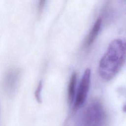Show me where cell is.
Wrapping results in <instances>:
<instances>
[{
  "mask_svg": "<svg viewBox=\"0 0 126 126\" xmlns=\"http://www.w3.org/2000/svg\"><path fill=\"white\" fill-rule=\"evenodd\" d=\"M125 59V43L121 39H114L100 61L98 72L100 77L105 81L113 79L124 65Z\"/></svg>",
  "mask_w": 126,
  "mask_h": 126,
  "instance_id": "6da1fadb",
  "label": "cell"
},
{
  "mask_svg": "<svg viewBox=\"0 0 126 126\" xmlns=\"http://www.w3.org/2000/svg\"><path fill=\"white\" fill-rule=\"evenodd\" d=\"M106 113L100 102L91 103L83 112L79 126H105Z\"/></svg>",
  "mask_w": 126,
  "mask_h": 126,
  "instance_id": "7a4b0ae2",
  "label": "cell"
},
{
  "mask_svg": "<svg viewBox=\"0 0 126 126\" xmlns=\"http://www.w3.org/2000/svg\"><path fill=\"white\" fill-rule=\"evenodd\" d=\"M91 75L90 69H86L79 85L77 92L75 94L73 101L75 110L79 109L86 101L91 84Z\"/></svg>",
  "mask_w": 126,
  "mask_h": 126,
  "instance_id": "3957f363",
  "label": "cell"
},
{
  "mask_svg": "<svg viewBox=\"0 0 126 126\" xmlns=\"http://www.w3.org/2000/svg\"><path fill=\"white\" fill-rule=\"evenodd\" d=\"M20 71L17 69L10 70L6 74L4 81V86L7 92H11L14 91L17 85Z\"/></svg>",
  "mask_w": 126,
  "mask_h": 126,
  "instance_id": "277c9868",
  "label": "cell"
},
{
  "mask_svg": "<svg viewBox=\"0 0 126 126\" xmlns=\"http://www.w3.org/2000/svg\"><path fill=\"white\" fill-rule=\"evenodd\" d=\"M102 23V19L101 17H98L94 24L93 27L90 31L88 36L86 38L84 43V46L86 47H89L95 41L98 36V33L100 30L101 26Z\"/></svg>",
  "mask_w": 126,
  "mask_h": 126,
  "instance_id": "5b68a950",
  "label": "cell"
},
{
  "mask_svg": "<svg viewBox=\"0 0 126 126\" xmlns=\"http://www.w3.org/2000/svg\"><path fill=\"white\" fill-rule=\"evenodd\" d=\"M77 82V74L74 72L71 75L69 82L68 89V98L70 103H73L76 94V86Z\"/></svg>",
  "mask_w": 126,
  "mask_h": 126,
  "instance_id": "8992f818",
  "label": "cell"
},
{
  "mask_svg": "<svg viewBox=\"0 0 126 126\" xmlns=\"http://www.w3.org/2000/svg\"><path fill=\"white\" fill-rule=\"evenodd\" d=\"M42 87H43V85H42V81H40L38 84L37 88L35 91V93H34V95H35V98L36 99L37 102L41 103V90Z\"/></svg>",
  "mask_w": 126,
  "mask_h": 126,
  "instance_id": "52a82bcc",
  "label": "cell"
},
{
  "mask_svg": "<svg viewBox=\"0 0 126 126\" xmlns=\"http://www.w3.org/2000/svg\"><path fill=\"white\" fill-rule=\"evenodd\" d=\"M47 0H39V3H38V11L39 13H42L45 7L46 3Z\"/></svg>",
  "mask_w": 126,
  "mask_h": 126,
  "instance_id": "ba28073f",
  "label": "cell"
}]
</instances>
